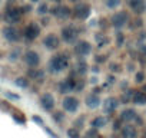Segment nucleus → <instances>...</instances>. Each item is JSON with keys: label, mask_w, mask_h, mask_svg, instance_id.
Returning a JSON list of instances; mask_svg holds the SVG:
<instances>
[{"label": "nucleus", "mask_w": 146, "mask_h": 138, "mask_svg": "<svg viewBox=\"0 0 146 138\" xmlns=\"http://www.w3.org/2000/svg\"><path fill=\"white\" fill-rule=\"evenodd\" d=\"M72 58L73 55L66 50H57L52 53V56L46 62V74L50 76H59L64 72H67L72 66Z\"/></svg>", "instance_id": "f257e3e1"}, {"label": "nucleus", "mask_w": 146, "mask_h": 138, "mask_svg": "<svg viewBox=\"0 0 146 138\" xmlns=\"http://www.w3.org/2000/svg\"><path fill=\"white\" fill-rule=\"evenodd\" d=\"M82 33H83L82 23H80V22H76V20L64 22V23L60 26V29H59L60 39H62L63 45H67V46L75 45V43L82 38Z\"/></svg>", "instance_id": "f03ea898"}, {"label": "nucleus", "mask_w": 146, "mask_h": 138, "mask_svg": "<svg viewBox=\"0 0 146 138\" xmlns=\"http://www.w3.org/2000/svg\"><path fill=\"white\" fill-rule=\"evenodd\" d=\"M43 27L39 23V20H27L22 25V38L25 43H33L37 42L42 38Z\"/></svg>", "instance_id": "7ed1b4c3"}, {"label": "nucleus", "mask_w": 146, "mask_h": 138, "mask_svg": "<svg viewBox=\"0 0 146 138\" xmlns=\"http://www.w3.org/2000/svg\"><path fill=\"white\" fill-rule=\"evenodd\" d=\"M95 53V43L86 38H80L75 45H72V55L75 59H89Z\"/></svg>", "instance_id": "20e7f679"}, {"label": "nucleus", "mask_w": 146, "mask_h": 138, "mask_svg": "<svg viewBox=\"0 0 146 138\" xmlns=\"http://www.w3.org/2000/svg\"><path fill=\"white\" fill-rule=\"evenodd\" d=\"M0 36L7 45H20L23 42L22 27H19L17 25L3 23L2 27H0Z\"/></svg>", "instance_id": "39448f33"}, {"label": "nucleus", "mask_w": 146, "mask_h": 138, "mask_svg": "<svg viewBox=\"0 0 146 138\" xmlns=\"http://www.w3.org/2000/svg\"><path fill=\"white\" fill-rule=\"evenodd\" d=\"M132 16H130V12L127 9H117L115 12L110 13L109 16V27H112L113 30H123L129 26V22H130Z\"/></svg>", "instance_id": "423d86ee"}, {"label": "nucleus", "mask_w": 146, "mask_h": 138, "mask_svg": "<svg viewBox=\"0 0 146 138\" xmlns=\"http://www.w3.org/2000/svg\"><path fill=\"white\" fill-rule=\"evenodd\" d=\"M40 40V45L44 50L50 52V53H54L57 50L62 49L63 46V42L60 39V35L59 32H54V30H50V32H46L44 35H42V38L39 39Z\"/></svg>", "instance_id": "0eeeda50"}, {"label": "nucleus", "mask_w": 146, "mask_h": 138, "mask_svg": "<svg viewBox=\"0 0 146 138\" xmlns=\"http://www.w3.org/2000/svg\"><path fill=\"white\" fill-rule=\"evenodd\" d=\"M50 17L59 22H69L73 20V13H72V6L69 3H56L50 6Z\"/></svg>", "instance_id": "6e6552de"}, {"label": "nucleus", "mask_w": 146, "mask_h": 138, "mask_svg": "<svg viewBox=\"0 0 146 138\" xmlns=\"http://www.w3.org/2000/svg\"><path fill=\"white\" fill-rule=\"evenodd\" d=\"M25 12L22 10V6H9L3 13H2V20L3 23L9 25H23L25 23Z\"/></svg>", "instance_id": "1a4fd4ad"}, {"label": "nucleus", "mask_w": 146, "mask_h": 138, "mask_svg": "<svg viewBox=\"0 0 146 138\" xmlns=\"http://www.w3.org/2000/svg\"><path fill=\"white\" fill-rule=\"evenodd\" d=\"M92 5L89 2H86V0H83V2L80 3H76L72 6V13H73V20L76 22H80V23H85L90 19L92 16Z\"/></svg>", "instance_id": "9d476101"}, {"label": "nucleus", "mask_w": 146, "mask_h": 138, "mask_svg": "<svg viewBox=\"0 0 146 138\" xmlns=\"http://www.w3.org/2000/svg\"><path fill=\"white\" fill-rule=\"evenodd\" d=\"M20 62L26 66V69L27 68H39L42 65V55L35 48H26V49H23Z\"/></svg>", "instance_id": "9b49d317"}, {"label": "nucleus", "mask_w": 146, "mask_h": 138, "mask_svg": "<svg viewBox=\"0 0 146 138\" xmlns=\"http://www.w3.org/2000/svg\"><path fill=\"white\" fill-rule=\"evenodd\" d=\"M82 102L80 99L73 95V94H69V95H64L62 98V109L66 112V114H76L80 108Z\"/></svg>", "instance_id": "f8f14e48"}, {"label": "nucleus", "mask_w": 146, "mask_h": 138, "mask_svg": "<svg viewBox=\"0 0 146 138\" xmlns=\"http://www.w3.org/2000/svg\"><path fill=\"white\" fill-rule=\"evenodd\" d=\"M56 88H57V92H59L60 95H63V96H64V95H69V94H72V92H75V89H76V76L67 75V76L62 78V79L57 82Z\"/></svg>", "instance_id": "ddd939ff"}, {"label": "nucleus", "mask_w": 146, "mask_h": 138, "mask_svg": "<svg viewBox=\"0 0 146 138\" xmlns=\"http://www.w3.org/2000/svg\"><path fill=\"white\" fill-rule=\"evenodd\" d=\"M102 111L105 115H113L116 114L117 108L120 107V101H119V96H115V95H109L106 96L105 99H102Z\"/></svg>", "instance_id": "4468645a"}, {"label": "nucleus", "mask_w": 146, "mask_h": 138, "mask_svg": "<svg viewBox=\"0 0 146 138\" xmlns=\"http://www.w3.org/2000/svg\"><path fill=\"white\" fill-rule=\"evenodd\" d=\"M56 105H57L56 96H54L52 92L46 91V92H43V94L39 96V107H40L44 112H52V111H54V109H56Z\"/></svg>", "instance_id": "2eb2a0df"}, {"label": "nucleus", "mask_w": 146, "mask_h": 138, "mask_svg": "<svg viewBox=\"0 0 146 138\" xmlns=\"http://www.w3.org/2000/svg\"><path fill=\"white\" fill-rule=\"evenodd\" d=\"M26 75L27 78L35 82V84H43L47 78V74H46V69L43 68H27V71H26Z\"/></svg>", "instance_id": "dca6fc26"}, {"label": "nucleus", "mask_w": 146, "mask_h": 138, "mask_svg": "<svg viewBox=\"0 0 146 138\" xmlns=\"http://www.w3.org/2000/svg\"><path fill=\"white\" fill-rule=\"evenodd\" d=\"M125 3L133 16H143L146 13V0H125Z\"/></svg>", "instance_id": "f3484780"}, {"label": "nucleus", "mask_w": 146, "mask_h": 138, "mask_svg": "<svg viewBox=\"0 0 146 138\" xmlns=\"http://www.w3.org/2000/svg\"><path fill=\"white\" fill-rule=\"evenodd\" d=\"M22 55H23V46H20V45H10L9 50L5 53V58H6V60L9 63H17V62H20Z\"/></svg>", "instance_id": "a211bd4d"}, {"label": "nucleus", "mask_w": 146, "mask_h": 138, "mask_svg": "<svg viewBox=\"0 0 146 138\" xmlns=\"http://www.w3.org/2000/svg\"><path fill=\"white\" fill-rule=\"evenodd\" d=\"M83 104H85V107H86L88 109H92V111H93V109H98V108H100V105H102V96H100V94H96V92L90 91L89 94L85 95Z\"/></svg>", "instance_id": "6ab92c4d"}, {"label": "nucleus", "mask_w": 146, "mask_h": 138, "mask_svg": "<svg viewBox=\"0 0 146 138\" xmlns=\"http://www.w3.org/2000/svg\"><path fill=\"white\" fill-rule=\"evenodd\" d=\"M120 138H139V127L135 125L133 122L123 124L122 128L119 129Z\"/></svg>", "instance_id": "aec40b11"}, {"label": "nucleus", "mask_w": 146, "mask_h": 138, "mask_svg": "<svg viewBox=\"0 0 146 138\" xmlns=\"http://www.w3.org/2000/svg\"><path fill=\"white\" fill-rule=\"evenodd\" d=\"M137 115H139V114H137V111H136L135 108L126 107V108H123V109L119 112L117 118H119L123 124H127V122H135V119H136Z\"/></svg>", "instance_id": "412c9836"}, {"label": "nucleus", "mask_w": 146, "mask_h": 138, "mask_svg": "<svg viewBox=\"0 0 146 138\" xmlns=\"http://www.w3.org/2000/svg\"><path fill=\"white\" fill-rule=\"evenodd\" d=\"M108 124H109V117H108V115H105V114L93 117V118L90 119V122H89L90 128L98 129V131H100V129L106 128V127H108Z\"/></svg>", "instance_id": "4be33fe9"}, {"label": "nucleus", "mask_w": 146, "mask_h": 138, "mask_svg": "<svg viewBox=\"0 0 146 138\" xmlns=\"http://www.w3.org/2000/svg\"><path fill=\"white\" fill-rule=\"evenodd\" d=\"M50 6H52V3H49L47 0H42L40 3H37V5H36L35 15H36L37 17L49 16V13H50Z\"/></svg>", "instance_id": "5701e85b"}, {"label": "nucleus", "mask_w": 146, "mask_h": 138, "mask_svg": "<svg viewBox=\"0 0 146 138\" xmlns=\"http://www.w3.org/2000/svg\"><path fill=\"white\" fill-rule=\"evenodd\" d=\"M132 104L136 107H145L146 105V92L143 89H135L132 96Z\"/></svg>", "instance_id": "b1692460"}, {"label": "nucleus", "mask_w": 146, "mask_h": 138, "mask_svg": "<svg viewBox=\"0 0 146 138\" xmlns=\"http://www.w3.org/2000/svg\"><path fill=\"white\" fill-rule=\"evenodd\" d=\"M13 84H15L19 89H27V88H30L32 81H30V79L27 78V75L25 74V75H19V76H16L15 81H13Z\"/></svg>", "instance_id": "393cba45"}, {"label": "nucleus", "mask_w": 146, "mask_h": 138, "mask_svg": "<svg viewBox=\"0 0 146 138\" xmlns=\"http://www.w3.org/2000/svg\"><path fill=\"white\" fill-rule=\"evenodd\" d=\"M113 42H115V46L117 49H122L126 45V35L123 33V30H115Z\"/></svg>", "instance_id": "a878e982"}, {"label": "nucleus", "mask_w": 146, "mask_h": 138, "mask_svg": "<svg viewBox=\"0 0 146 138\" xmlns=\"http://www.w3.org/2000/svg\"><path fill=\"white\" fill-rule=\"evenodd\" d=\"M102 3H103L106 10L115 12V10L120 9V6L123 5V0H102Z\"/></svg>", "instance_id": "bb28decb"}, {"label": "nucleus", "mask_w": 146, "mask_h": 138, "mask_svg": "<svg viewBox=\"0 0 146 138\" xmlns=\"http://www.w3.org/2000/svg\"><path fill=\"white\" fill-rule=\"evenodd\" d=\"M133 92H135V89H132V88H127V89L122 91V94H120V96H119L120 104H123V105L132 104V96H133Z\"/></svg>", "instance_id": "cd10ccee"}, {"label": "nucleus", "mask_w": 146, "mask_h": 138, "mask_svg": "<svg viewBox=\"0 0 146 138\" xmlns=\"http://www.w3.org/2000/svg\"><path fill=\"white\" fill-rule=\"evenodd\" d=\"M129 29H133V30H140L143 27V17L142 16H133L129 22Z\"/></svg>", "instance_id": "c85d7f7f"}, {"label": "nucleus", "mask_w": 146, "mask_h": 138, "mask_svg": "<svg viewBox=\"0 0 146 138\" xmlns=\"http://www.w3.org/2000/svg\"><path fill=\"white\" fill-rule=\"evenodd\" d=\"M133 81H135L136 85H143L145 81H146V72L143 71V69H137V71H135Z\"/></svg>", "instance_id": "c756f323"}, {"label": "nucleus", "mask_w": 146, "mask_h": 138, "mask_svg": "<svg viewBox=\"0 0 146 138\" xmlns=\"http://www.w3.org/2000/svg\"><path fill=\"white\" fill-rule=\"evenodd\" d=\"M108 68H109V72H110V74H115V75H117V74H120V72L123 71L122 63L117 62V60H112V62H109Z\"/></svg>", "instance_id": "7c9ffc66"}, {"label": "nucleus", "mask_w": 146, "mask_h": 138, "mask_svg": "<svg viewBox=\"0 0 146 138\" xmlns=\"http://www.w3.org/2000/svg\"><path fill=\"white\" fill-rule=\"evenodd\" d=\"M52 119L56 122V124H63L64 119H66V112L62 109V111H52Z\"/></svg>", "instance_id": "2f4dec72"}, {"label": "nucleus", "mask_w": 146, "mask_h": 138, "mask_svg": "<svg viewBox=\"0 0 146 138\" xmlns=\"http://www.w3.org/2000/svg\"><path fill=\"white\" fill-rule=\"evenodd\" d=\"M92 60H93V63L102 66V65H105L108 62V55L106 53H93L92 55Z\"/></svg>", "instance_id": "473e14b6"}, {"label": "nucleus", "mask_w": 146, "mask_h": 138, "mask_svg": "<svg viewBox=\"0 0 146 138\" xmlns=\"http://www.w3.org/2000/svg\"><path fill=\"white\" fill-rule=\"evenodd\" d=\"M66 135H67V138H82V135H80V129L79 128H76V127H69L67 129H66Z\"/></svg>", "instance_id": "72a5a7b5"}, {"label": "nucleus", "mask_w": 146, "mask_h": 138, "mask_svg": "<svg viewBox=\"0 0 146 138\" xmlns=\"http://www.w3.org/2000/svg\"><path fill=\"white\" fill-rule=\"evenodd\" d=\"M82 138H100V134L98 129H93V128H89L86 131V134L82 137Z\"/></svg>", "instance_id": "f704fd0d"}, {"label": "nucleus", "mask_w": 146, "mask_h": 138, "mask_svg": "<svg viewBox=\"0 0 146 138\" xmlns=\"http://www.w3.org/2000/svg\"><path fill=\"white\" fill-rule=\"evenodd\" d=\"M137 53H139V58L146 60V42H142L137 45Z\"/></svg>", "instance_id": "c9c22d12"}, {"label": "nucleus", "mask_w": 146, "mask_h": 138, "mask_svg": "<svg viewBox=\"0 0 146 138\" xmlns=\"http://www.w3.org/2000/svg\"><path fill=\"white\" fill-rule=\"evenodd\" d=\"M83 125H85V115L78 117V118H76V121L73 122V127H76V128H79V129H82V128H83Z\"/></svg>", "instance_id": "e433bc0d"}, {"label": "nucleus", "mask_w": 146, "mask_h": 138, "mask_svg": "<svg viewBox=\"0 0 146 138\" xmlns=\"http://www.w3.org/2000/svg\"><path fill=\"white\" fill-rule=\"evenodd\" d=\"M88 84H89V85H92V86L99 85V76H98V75H95V74H92V75L89 76V79H88Z\"/></svg>", "instance_id": "4c0bfd02"}, {"label": "nucleus", "mask_w": 146, "mask_h": 138, "mask_svg": "<svg viewBox=\"0 0 146 138\" xmlns=\"http://www.w3.org/2000/svg\"><path fill=\"white\" fill-rule=\"evenodd\" d=\"M0 108H2L3 111H9V112H12V111H13L12 104H9L7 101H0Z\"/></svg>", "instance_id": "58836bf2"}, {"label": "nucleus", "mask_w": 146, "mask_h": 138, "mask_svg": "<svg viewBox=\"0 0 146 138\" xmlns=\"http://www.w3.org/2000/svg\"><path fill=\"white\" fill-rule=\"evenodd\" d=\"M12 114V117L17 121V122H20V124H25L26 122V119H25V114L22 115V114H15V112H10Z\"/></svg>", "instance_id": "ea45409f"}, {"label": "nucleus", "mask_w": 146, "mask_h": 138, "mask_svg": "<svg viewBox=\"0 0 146 138\" xmlns=\"http://www.w3.org/2000/svg\"><path fill=\"white\" fill-rule=\"evenodd\" d=\"M122 125H123V122H122L119 118H116V121H113V127H112V129H113V131H119V129L122 128Z\"/></svg>", "instance_id": "a19ab883"}, {"label": "nucleus", "mask_w": 146, "mask_h": 138, "mask_svg": "<svg viewBox=\"0 0 146 138\" xmlns=\"http://www.w3.org/2000/svg\"><path fill=\"white\" fill-rule=\"evenodd\" d=\"M139 36H137V43H142V42H146V32H142V30H137Z\"/></svg>", "instance_id": "79ce46f5"}, {"label": "nucleus", "mask_w": 146, "mask_h": 138, "mask_svg": "<svg viewBox=\"0 0 146 138\" xmlns=\"http://www.w3.org/2000/svg\"><path fill=\"white\" fill-rule=\"evenodd\" d=\"M5 95H6L9 99H15V101H19V99H20V96H19V95H16V94H10L9 91H6V92H5Z\"/></svg>", "instance_id": "37998d69"}, {"label": "nucleus", "mask_w": 146, "mask_h": 138, "mask_svg": "<svg viewBox=\"0 0 146 138\" xmlns=\"http://www.w3.org/2000/svg\"><path fill=\"white\" fill-rule=\"evenodd\" d=\"M80 2H83V0H66V3H69L70 6L76 5V3H80Z\"/></svg>", "instance_id": "c03bdc74"}, {"label": "nucleus", "mask_w": 146, "mask_h": 138, "mask_svg": "<svg viewBox=\"0 0 146 138\" xmlns=\"http://www.w3.org/2000/svg\"><path fill=\"white\" fill-rule=\"evenodd\" d=\"M33 121H36V122H37V124H40V125H43L42 118H40V117H37V115H33Z\"/></svg>", "instance_id": "a18cd8bd"}, {"label": "nucleus", "mask_w": 146, "mask_h": 138, "mask_svg": "<svg viewBox=\"0 0 146 138\" xmlns=\"http://www.w3.org/2000/svg\"><path fill=\"white\" fill-rule=\"evenodd\" d=\"M27 2H29V3H32V5L35 6V5H37V3H40V2H42V0H27Z\"/></svg>", "instance_id": "49530a36"}, {"label": "nucleus", "mask_w": 146, "mask_h": 138, "mask_svg": "<svg viewBox=\"0 0 146 138\" xmlns=\"http://www.w3.org/2000/svg\"><path fill=\"white\" fill-rule=\"evenodd\" d=\"M140 138H146V127H145V129H143V132H142Z\"/></svg>", "instance_id": "de8ad7c7"}, {"label": "nucleus", "mask_w": 146, "mask_h": 138, "mask_svg": "<svg viewBox=\"0 0 146 138\" xmlns=\"http://www.w3.org/2000/svg\"><path fill=\"white\" fill-rule=\"evenodd\" d=\"M3 3H5V0H0V9H2V6H3Z\"/></svg>", "instance_id": "09e8293b"}, {"label": "nucleus", "mask_w": 146, "mask_h": 138, "mask_svg": "<svg viewBox=\"0 0 146 138\" xmlns=\"http://www.w3.org/2000/svg\"><path fill=\"white\" fill-rule=\"evenodd\" d=\"M3 58H5V55H3V53H2V52H0V60H2V59H3Z\"/></svg>", "instance_id": "8fccbe9b"}, {"label": "nucleus", "mask_w": 146, "mask_h": 138, "mask_svg": "<svg viewBox=\"0 0 146 138\" xmlns=\"http://www.w3.org/2000/svg\"><path fill=\"white\" fill-rule=\"evenodd\" d=\"M93 2H95V0H93Z\"/></svg>", "instance_id": "3c124183"}]
</instances>
